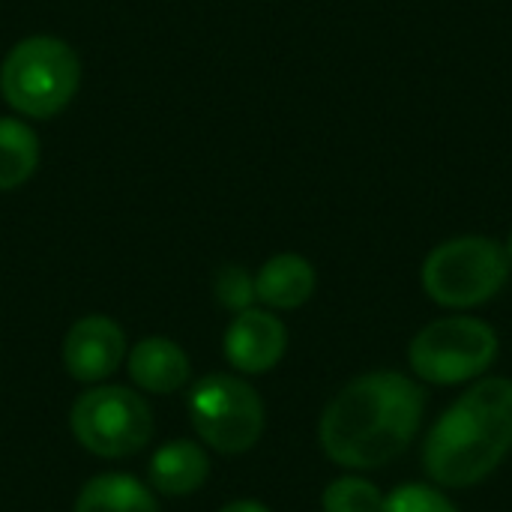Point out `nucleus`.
<instances>
[{"instance_id": "f257e3e1", "label": "nucleus", "mask_w": 512, "mask_h": 512, "mask_svg": "<svg viewBox=\"0 0 512 512\" xmlns=\"http://www.w3.org/2000/svg\"><path fill=\"white\" fill-rule=\"evenodd\" d=\"M426 390L417 378L378 369L348 381L318 420L324 456L348 471H378L399 459L417 438Z\"/></svg>"}, {"instance_id": "f03ea898", "label": "nucleus", "mask_w": 512, "mask_h": 512, "mask_svg": "<svg viewBox=\"0 0 512 512\" xmlns=\"http://www.w3.org/2000/svg\"><path fill=\"white\" fill-rule=\"evenodd\" d=\"M512 453V381H474L429 429L423 441L426 477L441 489L483 483Z\"/></svg>"}, {"instance_id": "7ed1b4c3", "label": "nucleus", "mask_w": 512, "mask_h": 512, "mask_svg": "<svg viewBox=\"0 0 512 512\" xmlns=\"http://www.w3.org/2000/svg\"><path fill=\"white\" fill-rule=\"evenodd\" d=\"M81 87L75 48L48 33L18 39L0 60V96L24 120H51Z\"/></svg>"}, {"instance_id": "20e7f679", "label": "nucleus", "mask_w": 512, "mask_h": 512, "mask_svg": "<svg viewBox=\"0 0 512 512\" xmlns=\"http://www.w3.org/2000/svg\"><path fill=\"white\" fill-rule=\"evenodd\" d=\"M510 273L504 243L483 234H462L438 243L426 255L420 282L432 303L468 312L495 300L510 282Z\"/></svg>"}, {"instance_id": "39448f33", "label": "nucleus", "mask_w": 512, "mask_h": 512, "mask_svg": "<svg viewBox=\"0 0 512 512\" xmlns=\"http://www.w3.org/2000/svg\"><path fill=\"white\" fill-rule=\"evenodd\" d=\"M186 411L195 438L219 456L249 453L267 429V408L258 390L231 372L198 378L189 390Z\"/></svg>"}, {"instance_id": "423d86ee", "label": "nucleus", "mask_w": 512, "mask_h": 512, "mask_svg": "<svg viewBox=\"0 0 512 512\" xmlns=\"http://www.w3.org/2000/svg\"><path fill=\"white\" fill-rule=\"evenodd\" d=\"M501 339L492 324L474 315H447L426 324L408 345V366L417 381L459 387L480 381L498 360Z\"/></svg>"}, {"instance_id": "0eeeda50", "label": "nucleus", "mask_w": 512, "mask_h": 512, "mask_svg": "<svg viewBox=\"0 0 512 512\" xmlns=\"http://www.w3.org/2000/svg\"><path fill=\"white\" fill-rule=\"evenodd\" d=\"M69 432L96 459H129L150 444L153 411L132 387L90 384L69 408Z\"/></svg>"}, {"instance_id": "6e6552de", "label": "nucleus", "mask_w": 512, "mask_h": 512, "mask_svg": "<svg viewBox=\"0 0 512 512\" xmlns=\"http://www.w3.org/2000/svg\"><path fill=\"white\" fill-rule=\"evenodd\" d=\"M129 345L123 327L111 315H84L78 318L60 345L63 369L72 381L90 387L105 384L123 363H126Z\"/></svg>"}, {"instance_id": "1a4fd4ad", "label": "nucleus", "mask_w": 512, "mask_h": 512, "mask_svg": "<svg viewBox=\"0 0 512 512\" xmlns=\"http://www.w3.org/2000/svg\"><path fill=\"white\" fill-rule=\"evenodd\" d=\"M288 351V330L282 318L264 306L237 312L222 336V354L237 375H267Z\"/></svg>"}, {"instance_id": "9d476101", "label": "nucleus", "mask_w": 512, "mask_h": 512, "mask_svg": "<svg viewBox=\"0 0 512 512\" xmlns=\"http://www.w3.org/2000/svg\"><path fill=\"white\" fill-rule=\"evenodd\" d=\"M126 372L138 393L171 396L189 384L192 363L180 342H174L168 336H147L129 348Z\"/></svg>"}, {"instance_id": "9b49d317", "label": "nucleus", "mask_w": 512, "mask_h": 512, "mask_svg": "<svg viewBox=\"0 0 512 512\" xmlns=\"http://www.w3.org/2000/svg\"><path fill=\"white\" fill-rule=\"evenodd\" d=\"M210 477V453L201 441L174 438L153 450L147 462V486L165 498H189Z\"/></svg>"}, {"instance_id": "f8f14e48", "label": "nucleus", "mask_w": 512, "mask_h": 512, "mask_svg": "<svg viewBox=\"0 0 512 512\" xmlns=\"http://www.w3.org/2000/svg\"><path fill=\"white\" fill-rule=\"evenodd\" d=\"M318 288V273L306 255L279 252L267 258L255 273L258 306L270 312H294L312 300Z\"/></svg>"}, {"instance_id": "ddd939ff", "label": "nucleus", "mask_w": 512, "mask_h": 512, "mask_svg": "<svg viewBox=\"0 0 512 512\" xmlns=\"http://www.w3.org/2000/svg\"><path fill=\"white\" fill-rule=\"evenodd\" d=\"M72 512H159L156 492L129 474H96L75 495Z\"/></svg>"}, {"instance_id": "4468645a", "label": "nucleus", "mask_w": 512, "mask_h": 512, "mask_svg": "<svg viewBox=\"0 0 512 512\" xmlns=\"http://www.w3.org/2000/svg\"><path fill=\"white\" fill-rule=\"evenodd\" d=\"M42 159L39 135L36 129L18 117V114H3L0 117V192H12L24 186Z\"/></svg>"}, {"instance_id": "2eb2a0df", "label": "nucleus", "mask_w": 512, "mask_h": 512, "mask_svg": "<svg viewBox=\"0 0 512 512\" xmlns=\"http://www.w3.org/2000/svg\"><path fill=\"white\" fill-rule=\"evenodd\" d=\"M384 498L381 489L360 477V474H345L333 480L324 495H321V510L324 512H384Z\"/></svg>"}, {"instance_id": "dca6fc26", "label": "nucleus", "mask_w": 512, "mask_h": 512, "mask_svg": "<svg viewBox=\"0 0 512 512\" xmlns=\"http://www.w3.org/2000/svg\"><path fill=\"white\" fill-rule=\"evenodd\" d=\"M213 297L222 309H228L231 315L246 312L252 306H258V294H255V273H249L240 264H225L216 270L213 276Z\"/></svg>"}, {"instance_id": "f3484780", "label": "nucleus", "mask_w": 512, "mask_h": 512, "mask_svg": "<svg viewBox=\"0 0 512 512\" xmlns=\"http://www.w3.org/2000/svg\"><path fill=\"white\" fill-rule=\"evenodd\" d=\"M384 512H459L435 483H405L384 498Z\"/></svg>"}, {"instance_id": "a211bd4d", "label": "nucleus", "mask_w": 512, "mask_h": 512, "mask_svg": "<svg viewBox=\"0 0 512 512\" xmlns=\"http://www.w3.org/2000/svg\"><path fill=\"white\" fill-rule=\"evenodd\" d=\"M219 512H273L267 504H261V501H252V498H240V501H231V504H225Z\"/></svg>"}, {"instance_id": "6ab92c4d", "label": "nucleus", "mask_w": 512, "mask_h": 512, "mask_svg": "<svg viewBox=\"0 0 512 512\" xmlns=\"http://www.w3.org/2000/svg\"><path fill=\"white\" fill-rule=\"evenodd\" d=\"M504 252H507V261H510V267H512V231H510V237H507V243H504Z\"/></svg>"}]
</instances>
